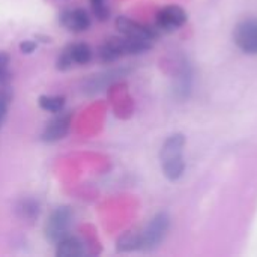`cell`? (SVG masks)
Segmentation results:
<instances>
[{"label": "cell", "mask_w": 257, "mask_h": 257, "mask_svg": "<svg viewBox=\"0 0 257 257\" xmlns=\"http://www.w3.org/2000/svg\"><path fill=\"white\" fill-rule=\"evenodd\" d=\"M184 146L185 137L182 134H173L161 148V167L166 178L170 181H178L184 173Z\"/></svg>", "instance_id": "1"}, {"label": "cell", "mask_w": 257, "mask_h": 257, "mask_svg": "<svg viewBox=\"0 0 257 257\" xmlns=\"http://www.w3.org/2000/svg\"><path fill=\"white\" fill-rule=\"evenodd\" d=\"M152 47V42L148 41H140V39H133L126 38L122 35V38H110L107 39L101 48H99V59L105 63L114 62L122 56L126 54H140L148 51Z\"/></svg>", "instance_id": "2"}, {"label": "cell", "mask_w": 257, "mask_h": 257, "mask_svg": "<svg viewBox=\"0 0 257 257\" xmlns=\"http://www.w3.org/2000/svg\"><path fill=\"white\" fill-rule=\"evenodd\" d=\"M71 211L66 206H60L57 209H54L51 212V215L48 217L45 227H44V233L45 238L57 244L59 241H62L65 236H68V230L71 227Z\"/></svg>", "instance_id": "3"}, {"label": "cell", "mask_w": 257, "mask_h": 257, "mask_svg": "<svg viewBox=\"0 0 257 257\" xmlns=\"http://www.w3.org/2000/svg\"><path fill=\"white\" fill-rule=\"evenodd\" d=\"M169 224H170V220L167 214L161 212L157 217H154L152 221L148 224V227L143 232H140L142 250H154L155 247H158L169 230Z\"/></svg>", "instance_id": "4"}, {"label": "cell", "mask_w": 257, "mask_h": 257, "mask_svg": "<svg viewBox=\"0 0 257 257\" xmlns=\"http://www.w3.org/2000/svg\"><path fill=\"white\" fill-rule=\"evenodd\" d=\"M235 44L247 54H257V20L239 23L233 33Z\"/></svg>", "instance_id": "5"}, {"label": "cell", "mask_w": 257, "mask_h": 257, "mask_svg": "<svg viewBox=\"0 0 257 257\" xmlns=\"http://www.w3.org/2000/svg\"><path fill=\"white\" fill-rule=\"evenodd\" d=\"M126 74H128V69H125V68H116V69H110L105 72L95 74L83 83V92L89 93V95H95L98 92H102L104 89L111 86L114 81L123 78Z\"/></svg>", "instance_id": "6"}, {"label": "cell", "mask_w": 257, "mask_h": 257, "mask_svg": "<svg viewBox=\"0 0 257 257\" xmlns=\"http://www.w3.org/2000/svg\"><path fill=\"white\" fill-rule=\"evenodd\" d=\"M90 59L92 50L87 44H72L60 53L57 59V68L65 71L74 65H84L90 62Z\"/></svg>", "instance_id": "7"}, {"label": "cell", "mask_w": 257, "mask_h": 257, "mask_svg": "<svg viewBox=\"0 0 257 257\" xmlns=\"http://www.w3.org/2000/svg\"><path fill=\"white\" fill-rule=\"evenodd\" d=\"M116 26L119 29V32L126 36V38H133V39H140V41H148V42H154L158 36L155 29H151L148 26H143L134 20H130L126 17H119L116 20Z\"/></svg>", "instance_id": "8"}, {"label": "cell", "mask_w": 257, "mask_h": 257, "mask_svg": "<svg viewBox=\"0 0 257 257\" xmlns=\"http://www.w3.org/2000/svg\"><path fill=\"white\" fill-rule=\"evenodd\" d=\"M187 18H188L187 12L182 8L176 5H170V6L163 8L157 14V27L164 32H173L179 29L181 26H184Z\"/></svg>", "instance_id": "9"}, {"label": "cell", "mask_w": 257, "mask_h": 257, "mask_svg": "<svg viewBox=\"0 0 257 257\" xmlns=\"http://www.w3.org/2000/svg\"><path fill=\"white\" fill-rule=\"evenodd\" d=\"M69 126H71V114L69 113H62V114L56 116L54 119H51L45 125L41 139L45 143L59 142L60 139H63L68 134Z\"/></svg>", "instance_id": "10"}, {"label": "cell", "mask_w": 257, "mask_h": 257, "mask_svg": "<svg viewBox=\"0 0 257 257\" xmlns=\"http://www.w3.org/2000/svg\"><path fill=\"white\" fill-rule=\"evenodd\" d=\"M60 23L71 32H84L90 26V18L83 9H71L60 15Z\"/></svg>", "instance_id": "11"}, {"label": "cell", "mask_w": 257, "mask_h": 257, "mask_svg": "<svg viewBox=\"0 0 257 257\" xmlns=\"http://www.w3.org/2000/svg\"><path fill=\"white\" fill-rule=\"evenodd\" d=\"M86 254L84 244L74 236H65L62 241L57 242L56 256L59 257H81Z\"/></svg>", "instance_id": "12"}, {"label": "cell", "mask_w": 257, "mask_h": 257, "mask_svg": "<svg viewBox=\"0 0 257 257\" xmlns=\"http://www.w3.org/2000/svg\"><path fill=\"white\" fill-rule=\"evenodd\" d=\"M142 250V233L140 232H126L117 239V251H136Z\"/></svg>", "instance_id": "13"}, {"label": "cell", "mask_w": 257, "mask_h": 257, "mask_svg": "<svg viewBox=\"0 0 257 257\" xmlns=\"http://www.w3.org/2000/svg\"><path fill=\"white\" fill-rule=\"evenodd\" d=\"M39 105L42 110L50 113H60L65 107V98L63 96H48L42 95L39 98Z\"/></svg>", "instance_id": "14"}, {"label": "cell", "mask_w": 257, "mask_h": 257, "mask_svg": "<svg viewBox=\"0 0 257 257\" xmlns=\"http://www.w3.org/2000/svg\"><path fill=\"white\" fill-rule=\"evenodd\" d=\"M17 211L20 214L21 218L24 220H35L39 214V205L32 200V199H26V200H21L17 206Z\"/></svg>", "instance_id": "15"}, {"label": "cell", "mask_w": 257, "mask_h": 257, "mask_svg": "<svg viewBox=\"0 0 257 257\" xmlns=\"http://www.w3.org/2000/svg\"><path fill=\"white\" fill-rule=\"evenodd\" d=\"M11 99H12V92L9 87H3L0 89V128L6 119L9 105H11Z\"/></svg>", "instance_id": "16"}, {"label": "cell", "mask_w": 257, "mask_h": 257, "mask_svg": "<svg viewBox=\"0 0 257 257\" xmlns=\"http://www.w3.org/2000/svg\"><path fill=\"white\" fill-rule=\"evenodd\" d=\"M90 5H92L93 14L96 15L98 20H101V21L107 20V17H108V8L105 5V0H90Z\"/></svg>", "instance_id": "17"}, {"label": "cell", "mask_w": 257, "mask_h": 257, "mask_svg": "<svg viewBox=\"0 0 257 257\" xmlns=\"http://www.w3.org/2000/svg\"><path fill=\"white\" fill-rule=\"evenodd\" d=\"M9 56L5 51H0V84L9 80Z\"/></svg>", "instance_id": "18"}, {"label": "cell", "mask_w": 257, "mask_h": 257, "mask_svg": "<svg viewBox=\"0 0 257 257\" xmlns=\"http://www.w3.org/2000/svg\"><path fill=\"white\" fill-rule=\"evenodd\" d=\"M35 48H36V42H33V41H24V42H21V45H20V50H21L23 53H26V54L33 53Z\"/></svg>", "instance_id": "19"}]
</instances>
